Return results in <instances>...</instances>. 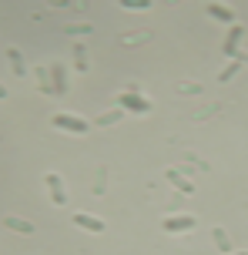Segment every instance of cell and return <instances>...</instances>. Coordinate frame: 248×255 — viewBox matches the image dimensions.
I'll use <instances>...</instances> for the list:
<instances>
[{"label": "cell", "mask_w": 248, "mask_h": 255, "mask_svg": "<svg viewBox=\"0 0 248 255\" xmlns=\"http://www.w3.org/2000/svg\"><path fill=\"white\" fill-rule=\"evenodd\" d=\"M7 61H10V67H13V74H17V77H24V74H27V64H24V54L17 51V47H7Z\"/></svg>", "instance_id": "cell-9"}, {"label": "cell", "mask_w": 248, "mask_h": 255, "mask_svg": "<svg viewBox=\"0 0 248 255\" xmlns=\"http://www.w3.org/2000/svg\"><path fill=\"white\" fill-rule=\"evenodd\" d=\"M74 67H78V71H87V54H84L81 44H74Z\"/></svg>", "instance_id": "cell-14"}, {"label": "cell", "mask_w": 248, "mask_h": 255, "mask_svg": "<svg viewBox=\"0 0 248 255\" xmlns=\"http://www.w3.org/2000/svg\"><path fill=\"white\" fill-rule=\"evenodd\" d=\"M118 118H121V111H114V115H104L101 121H97V125H107V121H118Z\"/></svg>", "instance_id": "cell-17"}, {"label": "cell", "mask_w": 248, "mask_h": 255, "mask_svg": "<svg viewBox=\"0 0 248 255\" xmlns=\"http://www.w3.org/2000/svg\"><path fill=\"white\" fill-rule=\"evenodd\" d=\"M118 104L128 108V111H138V115H148V111H151V101L141 98V94H134V91H124V94L118 98Z\"/></svg>", "instance_id": "cell-3"}, {"label": "cell", "mask_w": 248, "mask_h": 255, "mask_svg": "<svg viewBox=\"0 0 248 255\" xmlns=\"http://www.w3.org/2000/svg\"><path fill=\"white\" fill-rule=\"evenodd\" d=\"M235 255H248V252H235Z\"/></svg>", "instance_id": "cell-19"}, {"label": "cell", "mask_w": 248, "mask_h": 255, "mask_svg": "<svg viewBox=\"0 0 248 255\" xmlns=\"http://www.w3.org/2000/svg\"><path fill=\"white\" fill-rule=\"evenodd\" d=\"M195 225H198L195 215H171V218L161 222V229L168 232V235H184V232H191Z\"/></svg>", "instance_id": "cell-1"}, {"label": "cell", "mask_w": 248, "mask_h": 255, "mask_svg": "<svg viewBox=\"0 0 248 255\" xmlns=\"http://www.w3.org/2000/svg\"><path fill=\"white\" fill-rule=\"evenodd\" d=\"M67 34H74V37H81V34H91V27H67Z\"/></svg>", "instance_id": "cell-16"}, {"label": "cell", "mask_w": 248, "mask_h": 255, "mask_svg": "<svg viewBox=\"0 0 248 255\" xmlns=\"http://www.w3.org/2000/svg\"><path fill=\"white\" fill-rule=\"evenodd\" d=\"M51 125L61 128V131H71V134H84L87 131V121L74 118V115H51Z\"/></svg>", "instance_id": "cell-2"}, {"label": "cell", "mask_w": 248, "mask_h": 255, "mask_svg": "<svg viewBox=\"0 0 248 255\" xmlns=\"http://www.w3.org/2000/svg\"><path fill=\"white\" fill-rule=\"evenodd\" d=\"M47 74H51V88H54V94H64V91H67V71H64V64L54 61L51 67H47Z\"/></svg>", "instance_id": "cell-6"}, {"label": "cell", "mask_w": 248, "mask_h": 255, "mask_svg": "<svg viewBox=\"0 0 248 255\" xmlns=\"http://www.w3.org/2000/svg\"><path fill=\"white\" fill-rule=\"evenodd\" d=\"M168 181H171V185H178V188H181L184 195H191V191H195L191 185H188V181L181 178V175H178V171H174V168H168Z\"/></svg>", "instance_id": "cell-12"}, {"label": "cell", "mask_w": 248, "mask_h": 255, "mask_svg": "<svg viewBox=\"0 0 248 255\" xmlns=\"http://www.w3.org/2000/svg\"><path fill=\"white\" fill-rule=\"evenodd\" d=\"M211 239H215V245H218V249H222L225 255H232V242H228V235H225L222 229H215V232H211Z\"/></svg>", "instance_id": "cell-11"}, {"label": "cell", "mask_w": 248, "mask_h": 255, "mask_svg": "<svg viewBox=\"0 0 248 255\" xmlns=\"http://www.w3.org/2000/svg\"><path fill=\"white\" fill-rule=\"evenodd\" d=\"M37 81H40V91H44V94H54V88H51V74H47V67H37Z\"/></svg>", "instance_id": "cell-13"}, {"label": "cell", "mask_w": 248, "mask_h": 255, "mask_svg": "<svg viewBox=\"0 0 248 255\" xmlns=\"http://www.w3.org/2000/svg\"><path fill=\"white\" fill-rule=\"evenodd\" d=\"M71 222H74L78 229H87V232H94V235H101V232L107 229V225H104V222H101L97 215H87V212H74V215H71Z\"/></svg>", "instance_id": "cell-4"}, {"label": "cell", "mask_w": 248, "mask_h": 255, "mask_svg": "<svg viewBox=\"0 0 248 255\" xmlns=\"http://www.w3.org/2000/svg\"><path fill=\"white\" fill-rule=\"evenodd\" d=\"M238 67H242V61H232V64L222 71V74H218V81H222V84H225V81H232V77L238 74Z\"/></svg>", "instance_id": "cell-15"}, {"label": "cell", "mask_w": 248, "mask_h": 255, "mask_svg": "<svg viewBox=\"0 0 248 255\" xmlns=\"http://www.w3.org/2000/svg\"><path fill=\"white\" fill-rule=\"evenodd\" d=\"M242 34H245V27L242 24H235L232 27V30H228V37H225V57H232V54H235V47H238V40H242Z\"/></svg>", "instance_id": "cell-8"}, {"label": "cell", "mask_w": 248, "mask_h": 255, "mask_svg": "<svg viewBox=\"0 0 248 255\" xmlns=\"http://www.w3.org/2000/svg\"><path fill=\"white\" fill-rule=\"evenodd\" d=\"M208 13L218 17V20H225V24H235V10H228V7H222V3H208Z\"/></svg>", "instance_id": "cell-10"}, {"label": "cell", "mask_w": 248, "mask_h": 255, "mask_svg": "<svg viewBox=\"0 0 248 255\" xmlns=\"http://www.w3.org/2000/svg\"><path fill=\"white\" fill-rule=\"evenodd\" d=\"M0 98H7V88H3V84H0Z\"/></svg>", "instance_id": "cell-18"}, {"label": "cell", "mask_w": 248, "mask_h": 255, "mask_svg": "<svg viewBox=\"0 0 248 255\" xmlns=\"http://www.w3.org/2000/svg\"><path fill=\"white\" fill-rule=\"evenodd\" d=\"M3 229L17 232V235H34V222H24V218H17V215H7L3 218Z\"/></svg>", "instance_id": "cell-7"}, {"label": "cell", "mask_w": 248, "mask_h": 255, "mask_svg": "<svg viewBox=\"0 0 248 255\" xmlns=\"http://www.w3.org/2000/svg\"><path fill=\"white\" fill-rule=\"evenodd\" d=\"M44 185H47V191H51V202L54 205H64L67 202V188H64V181H61V175H47V178H44Z\"/></svg>", "instance_id": "cell-5"}]
</instances>
